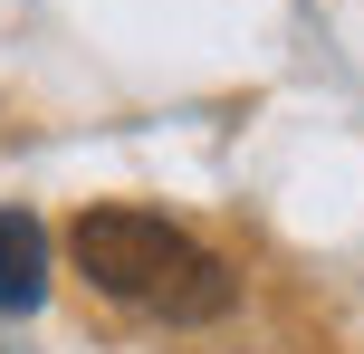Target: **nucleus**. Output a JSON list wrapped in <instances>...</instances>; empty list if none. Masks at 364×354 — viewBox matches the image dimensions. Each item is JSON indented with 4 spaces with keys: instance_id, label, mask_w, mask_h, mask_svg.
<instances>
[{
    "instance_id": "2",
    "label": "nucleus",
    "mask_w": 364,
    "mask_h": 354,
    "mask_svg": "<svg viewBox=\"0 0 364 354\" xmlns=\"http://www.w3.org/2000/svg\"><path fill=\"white\" fill-rule=\"evenodd\" d=\"M48 297V230L38 211H0V316H29Z\"/></svg>"
},
{
    "instance_id": "1",
    "label": "nucleus",
    "mask_w": 364,
    "mask_h": 354,
    "mask_svg": "<svg viewBox=\"0 0 364 354\" xmlns=\"http://www.w3.org/2000/svg\"><path fill=\"white\" fill-rule=\"evenodd\" d=\"M68 259H77V278H87L96 297L134 306V316H154V326H220V316L240 306V268L211 259L182 221L134 211V201L77 211Z\"/></svg>"
}]
</instances>
